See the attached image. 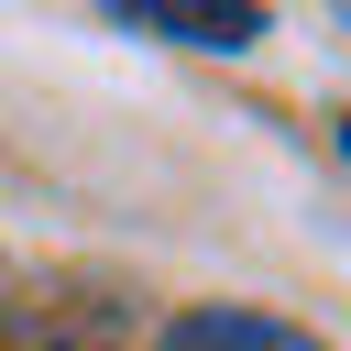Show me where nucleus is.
Here are the masks:
<instances>
[{
  "label": "nucleus",
  "instance_id": "1",
  "mask_svg": "<svg viewBox=\"0 0 351 351\" xmlns=\"http://www.w3.org/2000/svg\"><path fill=\"white\" fill-rule=\"evenodd\" d=\"M110 22H121V33H165V44H197V55H241V44H263V33H274L252 0H121Z\"/></svg>",
  "mask_w": 351,
  "mask_h": 351
},
{
  "label": "nucleus",
  "instance_id": "2",
  "mask_svg": "<svg viewBox=\"0 0 351 351\" xmlns=\"http://www.w3.org/2000/svg\"><path fill=\"white\" fill-rule=\"evenodd\" d=\"M165 351H318V340L285 329V318H263V307H186L165 329Z\"/></svg>",
  "mask_w": 351,
  "mask_h": 351
},
{
  "label": "nucleus",
  "instance_id": "3",
  "mask_svg": "<svg viewBox=\"0 0 351 351\" xmlns=\"http://www.w3.org/2000/svg\"><path fill=\"white\" fill-rule=\"evenodd\" d=\"M340 154H351V121H340Z\"/></svg>",
  "mask_w": 351,
  "mask_h": 351
},
{
  "label": "nucleus",
  "instance_id": "4",
  "mask_svg": "<svg viewBox=\"0 0 351 351\" xmlns=\"http://www.w3.org/2000/svg\"><path fill=\"white\" fill-rule=\"evenodd\" d=\"M340 33H351V11H340Z\"/></svg>",
  "mask_w": 351,
  "mask_h": 351
}]
</instances>
